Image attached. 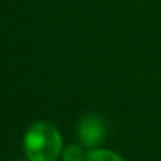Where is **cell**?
Wrapping results in <instances>:
<instances>
[{
    "mask_svg": "<svg viewBox=\"0 0 161 161\" xmlns=\"http://www.w3.org/2000/svg\"><path fill=\"white\" fill-rule=\"evenodd\" d=\"M11 161H22V159H11Z\"/></svg>",
    "mask_w": 161,
    "mask_h": 161,
    "instance_id": "cell-5",
    "label": "cell"
},
{
    "mask_svg": "<svg viewBox=\"0 0 161 161\" xmlns=\"http://www.w3.org/2000/svg\"><path fill=\"white\" fill-rule=\"evenodd\" d=\"M24 152L29 161H57L63 152L58 130L49 122L33 123L24 136Z\"/></svg>",
    "mask_w": 161,
    "mask_h": 161,
    "instance_id": "cell-1",
    "label": "cell"
},
{
    "mask_svg": "<svg viewBox=\"0 0 161 161\" xmlns=\"http://www.w3.org/2000/svg\"><path fill=\"white\" fill-rule=\"evenodd\" d=\"M106 133H108L106 122L98 115L84 117L79 122V126H77V136L80 142H82V145L90 147V148L98 147L104 141Z\"/></svg>",
    "mask_w": 161,
    "mask_h": 161,
    "instance_id": "cell-2",
    "label": "cell"
},
{
    "mask_svg": "<svg viewBox=\"0 0 161 161\" xmlns=\"http://www.w3.org/2000/svg\"><path fill=\"white\" fill-rule=\"evenodd\" d=\"M84 161H125L120 155L106 148H93L86 153Z\"/></svg>",
    "mask_w": 161,
    "mask_h": 161,
    "instance_id": "cell-3",
    "label": "cell"
},
{
    "mask_svg": "<svg viewBox=\"0 0 161 161\" xmlns=\"http://www.w3.org/2000/svg\"><path fill=\"white\" fill-rule=\"evenodd\" d=\"M62 158L63 161H84L86 158V153L82 150V147H79V145H66L62 152Z\"/></svg>",
    "mask_w": 161,
    "mask_h": 161,
    "instance_id": "cell-4",
    "label": "cell"
}]
</instances>
